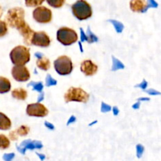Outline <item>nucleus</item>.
I'll return each instance as SVG.
<instances>
[{
  "label": "nucleus",
  "mask_w": 161,
  "mask_h": 161,
  "mask_svg": "<svg viewBox=\"0 0 161 161\" xmlns=\"http://www.w3.org/2000/svg\"><path fill=\"white\" fill-rule=\"evenodd\" d=\"M54 69L58 74L61 75H69L73 69V65L70 58L67 56H61L55 60Z\"/></svg>",
  "instance_id": "423d86ee"
},
{
  "label": "nucleus",
  "mask_w": 161,
  "mask_h": 161,
  "mask_svg": "<svg viewBox=\"0 0 161 161\" xmlns=\"http://www.w3.org/2000/svg\"><path fill=\"white\" fill-rule=\"evenodd\" d=\"M81 33H82V41L87 40V38H86V36L84 35V33H83V30H82V31H81Z\"/></svg>",
  "instance_id": "2f4dec72"
},
{
  "label": "nucleus",
  "mask_w": 161,
  "mask_h": 161,
  "mask_svg": "<svg viewBox=\"0 0 161 161\" xmlns=\"http://www.w3.org/2000/svg\"><path fill=\"white\" fill-rule=\"evenodd\" d=\"M146 92H147L149 94H150V95H153V96L161 95L160 92H159V91H156V90H154V89H149V90H148V91H146Z\"/></svg>",
  "instance_id": "393cba45"
},
{
  "label": "nucleus",
  "mask_w": 161,
  "mask_h": 161,
  "mask_svg": "<svg viewBox=\"0 0 161 161\" xmlns=\"http://www.w3.org/2000/svg\"><path fill=\"white\" fill-rule=\"evenodd\" d=\"M111 109V108H110L108 105H105V104H102V112H107V111H109V110Z\"/></svg>",
  "instance_id": "7c9ffc66"
},
{
  "label": "nucleus",
  "mask_w": 161,
  "mask_h": 161,
  "mask_svg": "<svg viewBox=\"0 0 161 161\" xmlns=\"http://www.w3.org/2000/svg\"><path fill=\"white\" fill-rule=\"evenodd\" d=\"M149 5L146 0H130V8L136 13H144L149 8Z\"/></svg>",
  "instance_id": "ddd939ff"
},
{
  "label": "nucleus",
  "mask_w": 161,
  "mask_h": 161,
  "mask_svg": "<svg viewBox=\"0 0 161 161\" xmlns=\"http://www.w3.org/2000/svg\"><path fill=\"white\" fill-rule=\"evenodd\" d=\"M65 102H78L86 103L89 100V94L81 88L70 87L64 96Z\"/></svg>",
  "instance_id": "39448f33"
},
{
  "label": "nucleus",
  "mask_w": 161,
  "mask_h": 161,
  "mask_svg": "<svg viewBox=\"0 0 161 161\" xmlns=\"http://www.w3.org/2000/svg\"><path fill=\"white\" fill-rule=\"evenodd\" d=\"M72 11L73 15L80 20L90 18L93 14L91 6L85 0H78L75 2L72 6Z\"/></svg>",
  "instance_id": "7ed1b4c3"
},
{
  "label": "nucleus",
  "mask_w": 161,
  "mask_h": 161,
  "mask_svg": "<svg viewBox=\"0 0 161 161\" xmlns=\"http://www.w3.org/2000/svg\"><path fill=\"white\" fill-rule=\"evenodd\" d=\"M42 54H41V53H36V56L38 57V58H41V57H42Z\"/></svg>",
  "instance_id": "72a5a7b5"
},
{
  "label": "nucleus",
  "mask_w": 161,
  "mask_h": 161,
  "mask_svg": "<svg viewBox=\"0 0 161 161\" xmlns=\"http://www.w3.org/2000/svg\"><path fill=\"white\" fill-rule=\"evenodd\" d=\"M47 3L53 8H61L64 6L65 0H47Z\"/></svg>",
  "instance_id": "aec40b11"
},
{
  "label": "nucleus",
  "mask_w": 161,
  "mask_h": 161,
  "mask_svg": "<svg viewBox=\"0 0 161 161\" xmlns=\"http://www.w3.org/2000/svg\"><path fill=\"white\" fill-rule=\"evenodd\" d=\"M8 28H7V24L5 21L0 20V37H3L5 35L7 34Z\"/></svg>",
  "instance_id": "4be33fe9"
},
{
  "label": "nucleus",
  "mask_w": 161,
  "mask_h": 161,
  "mask_svg": "<svg viewBox=\"0 0 161 161\" xmlns=\"http://www.w3.org/2000/svg\"><path fill=\"white\" fill-rule=\"evenodd\" d=\"M36 65L42 70L47 71L50 68V61L48 58L41 57V58H38L37 61H36Z\"/></svg>",
  "instance_id": "a211bd4d"
},
{
  "label": "nucleus",
  "mask_w": 161,
  "mask_h": 161,
  "mask_svg": "<svg viewBox=\"0 0 161 161\" xmlns=\"http://www.w3.org/2000/svg\"><path fill=\"white\" fill-rule=\"evenodd\" d=\"M33 17L35 20L41 24H47L51 21L52 12L45 6H38L33 10Z\"/></svg>",
  "instance_id": "0eeeda50"
},
{
  "label": "nucleus",
  "mask_w": 161,
  "mask_h": 161,
  "mask_svg": "<svg viewBox=\"0 0 161 161\" xmlns=\"http://www.w3.org/2000/svg\"><path fill=\"white\" fill-rule=\"evenodd\" d=\"M25 13L22 8L14 7L9 9L7 14L6 16V23L9 25L10 28H17L25 25L26 22L25 20Z\"/></svg>",
  "instance_id": "f257e3e1"
},
{
  "label": "nucleus",
  "mask_w": 161,
  "mask_h": 161,
  "mask_svg": "<svg viewBox=\"0 0 161 161\" xmlns=\"http://www.w3.org/2000/svg\"><path fill=\"white\" fill-rule=\"evenodd\" d=\"M148 5H149V7L153 8H157L158 6V4L154 0H148Z\"/></svg>",
  "instance_id": "c85d7f7f"
},
{
  "label": "nucleus",
  "mask_w": 161,
  "mask_h": 161,
  "mask_svg": "<svg viewBox=\"0 0 161 161\" xmlns=\"http://www.w3.org/2000/svg\"><path fill=\"white\" fill-rule=\"evenodd\" d=\"M112 23H113V25H115V27H116V31H119V32H120V31H122L123 28H124L122 25V24L119 23V22L115 21V20H112Z\"/></svg>",
  "instance_id": "5701e85b"
},
{
  "label": "nucleus",
  "mask_w": 161,
  "mask_h": 161,
  "mask_svg": "<svg viewBox=\"0 0 161 161\" xmlns=\"http://www.w3.org/2000/svg\"><path fill=\"white\" fill-rule=\"evenodd\" d=\"M123 67H124L123 64H121L119 61H117V60H116L114 58V66H113V69L115 70V69H119V68H120V69H123Z\"/></svg>",
  "instance_id": "bb28decb"
},
{
  "label": "nucleus",
  "mask_w": 161,
  "mask_h": 161,
  "mask_svg": "<svg viewBox=\"0 0 161 161\" xmlns=\"http://www.w3.org/2000/svg\"><path fill=\"white\" fill-rule=\"evenodd\" d=\"M147 86H148V83H147V82H146V80H144L142 82V83H140V84L138 85V86L141 87L142 89L145 90L146 87H147Z\"/></svg>",
  "instance_id": "c756f323"
},
{
  "label": "nucleus",
  "mask_w": 161,
  "mask_h": 161,
  "mask_svg": "<svg viewBox=\"0 0 161 161\" xmlns=\"http://www.w3.org/2000/svg\"><path fill=\"white\" fill-rule=\"evenodd\" d=\"M17 30H18L20 34L23 37L25 43L26 45H31V39H32L33 36H34L35 31L30 28L29 25L27 23H25V25H22Z\"/></svg>",
  "instance_id": "9b49d317"
},
{
  "label": "nucleus",
  "mask_w": 161,
  "mask_h": 161,
  "mask_svg": "<svg viewBox=\"0 0 161 161\" xmlns=\"http://www.w3.org/2000/svg\"><path fill=\"white\" fill-rule=\"evenodd\" d=\"M50 38L45 31L35 32L31 39V45L41 47H47L50 45Z\"/></svg>",
  "instance_id": "9d476101"
},
{
  "label": "nucleus",
  "mask_w": 161,
  "mask_h": 161,
  "mask_svg": "<svg viewBox=\"0 0 161 161\" xmlns=\"http://www.w3.org/2000/svg\"><path fill=\"white\" fill-rule=\"evenodd\" d=\"M29 130L30 128L28 126H20L17 130L9 133V138L13 141H15V140H17L19 138V136H26L28 134V132H29Z\"/></svg>",
  "instance_id": "4468645a"
},
{
  "label": "nucleus",
  "mask_w": 161,
  "mask_h": 161,
  "mask_svg": "<svg viewBox=\"0 0 161 161\" xmlns=\"http://www.w3.org/2000/svg\"><path fill=\"white\" fill-rule=\"evenodd\" d=\"M114 111H115V114H117V110H116V108H114Z\"/></svg>",
  "instance_id": "c9c22d12"
},
{
  "label": "nucleus",
  "mask_w": 161,
  "mask_h": 161,
  "mask_svg": "<svg viewBox=\"0 0 161 161\" xmlns=\"http://www.w3.org/2000/svg\"><path fill=\"white\" fill-rule=\"evenodd\" d=\"M88 33H89V34H90L89 37H87V41H88V42H94V41H97V39L95 37V36H94V35H93L92 33L91 32V31H90V30H89V31H88Z\"/></svg>",
  "instance_id": "a878e982"
},
{
  "label": "nucleus",
  "mask_w": 161,
  "mask_h": 161,
  "mask_svg": "<svg viewBox=\"0 0 161 161\" xmlns=\"http://www.w3.org/2000/svg\"><path fill=\"white\" fill-rule=\"evenodd\" d=\"M32 83L34 84V83ZM34 85H35L34 90H36V91H42V83H40V82H39V83H37L36 84H34Z\"/></svg>",
  "instance_id": "cd10ccee"
},
{
  "label": "nucleus",
  "mask_w": 161,
  "mask_h": 161,
  "mask_svg": "<svg viewBox=\"0 0 161 161\" xmlns=\"http://www.w3.org/2000/svg\"><path fill=\"white\" fill-rule=\"evenodd\" d=\"M81 72L87 76L94 75L97 72V65H96L91 60H85L81 63Z\"/></svg>",
  "instance_id": "f8f14e48"
},
{
  "label": "nucleus",
  "mask_w": 161,
  "mask_h": 161,
  "mask_svg": "<svg viewBox=\"0 0 161 161\" xmlns=\"http://www.w3.org/2000/svg\"><path fill=\"white\" fill-rule=\"evenodd\" d=\"M12 75L18 82H26L31 77L30 72L25 65H15L12 69Z\"/></svg>",
  "instance_id": "1a4fd4ad"
},
{
  "label": "nucleus",
  "mask_w": 161,
  "mask_h": 161,
  "mask_svg": "<svg viewBox=\"0 0 161 161\" xmlns=\"http://www.w3.org/2000/svg\"><path fill=\"white\" fill-rule=\"evenodd\" d=\"M11 61L15 65H25L30 61V50L24 46H17L9 53Z\"/></svg>",
  "instance_id": "f03ea898"
},
{
  "label": "nucleus",
  "mask_w": 161,
  "mask_h": 161,
  "mask_svg": "<svg viewBox=\"0 0 161 161\" xmlns=\"http://www.w3.org/2000/svg\"><path fill=\"white\" fill-rule=\"evenodd\" d=\"M11 83L7 78L0 76V94L7 93L10 91Z\"/></svg>",
  "instance_id": "2eb2a0df"
},
{
  "label": "nucleus",
  "mask_w": 161,
  "mask_h": 161,
  "mask_svg": "<svg viewBox=\"0 0 161 161\" xmlns=\"http://www.w3.org/2000/svg\"><path fill=\"white\" fill-rule=\"evenodd\" d=\"M12 96L13 97L17 99V100L25 101L28 97V93H27L26 90L23 89V88H17L12 91Z\"/></svg>",
  "instance_id": "dca6fc26"
},
{
  "label": "nucleus",
  "mask_w": 161,
  "mask_h": 161,
  "mask_svg": "<svg viewBox=\"0 0 161 161\" xmlns=\"http://www.w3.org/2000/svg\"><path fill=\"white\" fill-rule=\"evenodd\" d=\"M72 119H70V120H69V122L68 123V124H70L71 122H72V121H73V120H75V117H72Z\"/></svg>",
  "instance_id": "f704fd0d"
},
{
  "label": "nucleus",
  "mask_w": 161,
  "mask_h": 161,
  "mask_svg": "<svg viewBox=\"0 0 161 161\" xmlns=\"http://www.w3.org/2000/svg\"><path fill=\"white\" fill-rule=\"evenodd\" d=\"M48 109L40 103L29 104L26 109V113L28 116L36 117H44L48 114Z\"/></svg>",
  "instance_id": "6e6552de"
},
{
  "label": "nucleus",
  "mask_w": 161,
  "mask_h": 161,
  "mask_svg": "<svg viewBox=\"0 0 161 161\" xmlns=\"http://www.w3.org/2000/svg\"><path fill=\"white\" fill-rule=\"evenodd\" d=\"M2 15H3V8L0 6V17H2Z\"/></svg>",
  "instance_id": "473e14b6"
},
{
  "label": "nucleus",
  "mask_w": 161,
  "mask_h": 161,
  "mask_svg": "<svg viewBox=\"0 0 161 161\" xmlns=\"http://www.w3.org/2000/svg\"><path fill=\"white\" fill-rule=\"evenodd\" d=\"M57 39L63 45L69 46L78 40V35L72 28L62 27L57 32Z\"/></svg>",
  "instance_id": "20e7f679"
},
{
  "label": "nucleus",
  "mask_w": 161,
  "mask_h": 161,
  "mask_svg": "<svg viewBox=\"0 0 161 161\" xmlns=\"http://www.w3.org/2000/svg\"><path fill=\"white\" fill-rule=\"evenodd\" d=\"M25 5L30 7H34V6H38L42 4L45 0H25Z\"/></svg>",
  "instance_id": "412c9836"
},
{
  "label": "nucleus",
  "mask_w": 161,
  "mask_h": 161,
  "mask_svg": "<svg viewBox=\"0 0 161 161\" xmlns=\"http://www.w3.org/2000/svg\"><path fill=\"white\" fill-rule=\"evenodd\" d=\"M9 138L6 136L3 135H0V149H6L9 147Z\"/></svg>",
  "instance_id": "6ab92c4d"
},
{
  "label": "nucleus",
  "mask_w": 161,
  "mask_h": 161,
  "mask_svg": "<svg viewBox=\"0 0 161 161\" xmlns=\"http://www.w3.org/2000/svg\"><path fill=\"white\" fill-rule=\"evenodd\" d=\"M57 83V82L55 81L53 79H52V77L50 75H47V86H50L51 85H55Z\"/></svg>",
  "instance_id": "b1692460"
},
{
  "label": "nucleus",
  "mask_w": 161,
  "mask_h": 161,
  "mask_svg": "<svg viewBox=\"0 0 161 161\" xmlns=\"http://www.w3.org/2000/svg\"><path fill=\"white\" fill-rule=\"evenodd\" d=\"M11 127V121L8 118L7 116H6L3 113H0V130H9Z\"/></svg>",
  "instance_id": "f3484780"
}]
</instances>
